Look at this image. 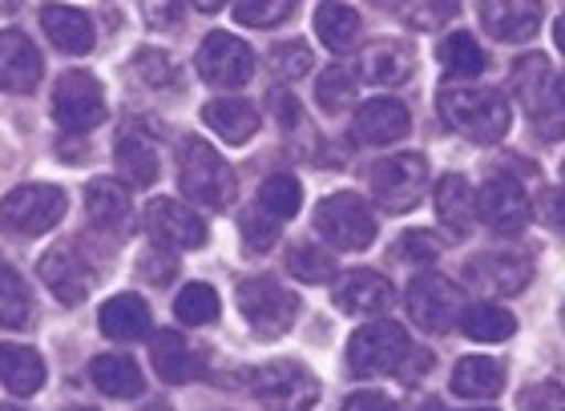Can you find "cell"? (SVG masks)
<instances>
[{"label": "cell", "mask_w": 565, "mask_h": 411, "mask_svg": "<svg viewBox=\"0 0 565 411\" xmlns=\"http://www.w3.org/2000/svg\"><path fill=\"white\" fill-rule=\"evenodd\" d=\"M199 12H218V9H226V0H190Z\"/></svg>", "instance_id": "cell-52"}, {"label": "cell", "mask_w": 565, "mask_h": 411, "mask_svg": "<svg viewBox=\"0 0 565 411\" xmlns=\"http://www.w3.org/2000/svg\"><path fill=\"white\" fill-rule=\"evenodd\" d=\"M303 206V186H299V177L291 174H271L267 182L259 186V210L275 223H291L295 214Z\"/></svg>", "instance_id": "cell-34"}, {"label": "cell", "mask_w": 565, "mask_h": 411, "mask_svg": "<svg viewBox=\"0 0 565 411\" xmlns=\"http://www.w3.org/2000/svg\"><path fill=\"white\" fill-rule=\"evenodd\" d=\"M530 214H533V206H530V198H525V190H521L518 177L497 174L477 190V218H481L493 235H521V230L530 226Z\"/></svg>", "instance_id": "cell-11"}, {"label": "cell", "mask_w": 565, "mask_h": 411, "mask_svg": "<svg viewBox=\"0 0 565 411\" xmlns=\"http://www.w3.org/2000/svg\"><path fill=\"white\" fill-rule=\"evenodd\" d=\"M0 383L12 396H33L45 388V359L33 347L21 343H0Z\"/></svg>", "instance_id": "cell-30"}, {"label": "cell", "mask_w": 565, "mask_h": 411, "mask_svg": "<svg viewBox=\"0 0 565 411\" xmlns=\"http://www.w3.org/2000/svg\"><path fill=\"white\" fill-rule=\"evenodd\" d=\"M238 311L259 339H279L299 318V294L275 279H247L238 282Z\"/></svg>", "instance_id": "cell-6"}, {"label": "cell", "mask_w": 565, "mask_h": 411, "mask_svg": "<svg viewBox=\"0 0 565 411\" xmlns=\"http://www.w3.org/2000/svg\"><path fill=\"white\" fill-rule=\"evenodd\" d=\"M199 73L202 82L218 85V89H243L255 73V53L235 33H211L199 45Z\"/></svg>", "instance_id": "cell-12"}, {"label": "cell", "mask_w": 565, "mask_h": 411, "mask_svg": "<svg viewBox=\"0 0 565 411\" xmlns=\"http://www.w3.org/2000/svg\"><path fill=\"white\" fill-rule=\"evenodd\" d=\"M174 318L186 327H206L218 318V291L206 282H186L174 299Z\"/></svg>", "instance_id": "cell-36"}, {"label": "cell", "mask_w": 565, "mask_h": 411, "mask_svg": "<svg viewBox=\"0 0 565 411\" xmlns=\"http://www.w3.org/2000/svg\"><path fill=\"white\" fill-rule=\"evenodd\" d=\"M146 411H170V408H166V403H158V408H146Z\"/></svg>", "instance_id": "cell-58"}, {"label": "cell", "mask_w": 565, "mask_h": 411, "mask_svg": "<svg viewBox=\"0 0 565 411\" xmlns=\"http://www.w3.org/2000/svg\"><path fill=\"white\" fill-rule=\"evenodd\" d=\"M554 41H557V48L565 53V12L557 17V24H554Z\"/></svg>", "instance_id": "cell-53"}, {"label": "cell", "mask_w": 565, "mask_h": 411, "mask_svg": "<svg viewBox=\"0 0 565 411\" xmlns=\"http://www.w3.org/2000/svg\"><path fill=\"white\" fill-rule=\"evenodd\" d=\"M316 235L335 250H367L376 242V214L355 194H331L316 206Z\"/></svg>", "instance_id": "cell-8"}, {"label": "cell", "mask_w": 565, "mask_h": 411, "mask_svg": "<svg viewBox=\"0 0 565 411\" xmlns=\"http://www.w3.org/2000/svg\"><path fill=\"white\" fill-rule=\"evenodd\" d=\"M243 235H247V250L263 255V250L275 247V238H279V223H275V218H267V214L255 206V210L243 218Z\"/></svg>", "instance_id": "cell-45"}, {"label": "cell", "mask_w": 565, "mask_h": 411, "mask_svg": "<svg viewBox=\"0 0 565 411\" xmlns=\"http://www.w3.org/2000/svg\"><path fill=\"white\" fill-rule=\"evenodd\" d=\"M469 411H493V408H469Z\"/></svg>", "instance_id": "cell-59"}, {"label": "cell", "mask_w": 565, "mask_h": 411, "mask_svg": "<svg viewBox=\"0 0 565 411\" xmlns=\"http://www.w3.org/2000/svg\"><path fill=\"white\" fill-rule=\"evenodd\" d=\"M436 57H440V65H445L452 77H481L484 65H489V57H484V48L472 41L469 33H452L445 36V45L436 48Z\"/></svg>", "instance_id": "cell-35"}, {"label": "cell", "mask_w": 565, "mask_h": 411, "mask_svg": "<svg viewBox=\"0 0 565 411\" xmlns=\"http://www.w3.org/2000/svg\"><path fill=\"white\" fill-rule=\"evenodd\" d=\"M287 271L299 282H331L335 279V259L323 247H316V242H299L287 255Z\"/></svg>", "instance_id": "cell-39"}, {"label": "cell", "mask_w": 565, "mask_h": 411, "mask_svg": "<svg viewBox=\"0 0 565 411\" xmlns=\"http://www.w3.org/2000/svg\"><path fill=\"white\" fill-rule=\"evenodd\" d=\"M178 186L194 206L206 210H226L238 194L231 162L202 138H186L178 145Z\"/></svg>", "instance_id": "cell-2"}, {"label": "cell", "mask_w": 565, "mask_h": 411, "mask_svg": "<svg viewBox=\"0 0 565 411\" xmlns=\"http://www.w3.org/2000/svg\"><path fill=\"white\" fill-rule=\"evenodd\" d=\"M413 69H416V53L404 41H392V36L367 45L364 57H360V82L384 85V89L413 82Z\"/></svg>", "instance_id": "cell-22"}, {"label": "cell", "mask_w": 565, "mask_h": 411, "mask_svg": "<svg viewBox=\"0 0 565 411\" xmlns=\"http://www.w3.org/2000/svg\"><path fill=\"white\" fill-rule=\"evenodd\" d=\"M513 97L521 109H530L533 126H542V118L550 113V61L530 53L513 65Z\"/></svg>", "instance_id": "cell-28"}, {"label": "cell", "mask_w": 565, "mask_h": 411, "mask_svg": "<svg viewBox=\"0 0 565 411\" xmlns=\"http://www.w3.org/2000/svg\"><path fill=\"white\" fill-rule=\"evenodd\" d=\"M416 411H448V408H445V403L428 400V403H420V408H416Z\"/></svg>", "instance_id": "cell-55"}, {"label": "cell", "mask_w": 565, "mask_h": 411, "mask_svg": "<svg viewBox=\"0 0 565 411\" xmlns=\"http://www.w3.org/2000/svg\"><path fill=\"white\" fill-rule=\"evenodd\" d=\"M436 223L445 226L448 242H465L472 235V223H477V194L460 174H445L436 182Z\"/></svg>", "instance_id": "cell-19"}, {"label": "cell", "mask_w": 565, "mask_h": 411, "mask_svg": "<svg viewBox=\"0 0 565 411\" xmlns=\"http://www.w3.org/2000/svg\"><path fill=\"white\" fill-rule=\"evenodd\" d=\"M102 335L118 343H134L141 335H150V306L141 294H114L106 306H102Z\"/></svg>", "instance_id": "cell-29"}, {"label": "cell", "mask_w": 565, "mask_h": 411, "mask_svg": "<svg viewBox=\"0 0 565 411\" xmlns=\"http://www.w3.org/2000/svg\"><path fill=\"white\" fill-rule=\"evenodd\" d=\"M134 73L141 77V85L162 89V85H170V77H174V65H170V57H166V53H153V48H146V53H138V57H134Z\"/></svg>", "instance_id": "cell-46"}, {"label": "cell", "mask_w": 565, "mask_h": 411, "mask_svg": "<svg viewBox=\"0 0 565 411\" xmlns=\"http://www.w3.org/2000/svg\"><path fill=\"white\" fill-rule=\"evenodd\" d=\"M267 106H271L275 121H279V126H287V130H291V126H299V118H303V113H299V101H295L287 89H271V94H267Z\"/></svg>", "instance_id": "cell-50"}, {"label": "cell", "mask_w": 565, "mask_h": 411, "mask_svg": "<svg viewBox=\"0 0 565 411\" xmlns=\"http://www.w3.org/2000/svg\"><path fill=\"white\" fill-rule=\"evenodd\" d=\"M202 121L231 145H247L259 133V109L243 97H214L202 106Z\"/></svg>", "instance_id": "cell-26"}, {"label": "cell", "mask_w": 565, "mask_h": 411, "mask_svg": "<svg viewBox=\"0 0 565 411\" xmlns=\"http://www.w3.org/2000/svg\"><path fill=\"white\" fill-rule=\"evenodd\" d=\"M542 0H481V24L493 41L521 45L542 29Z\"/></svg>", "instance_id": "cell-15"}, {"label": "cell", "mask_w": 565, "mask_h": 411, "mask_svg": "<svg viewBox=\"0 0 565 411\" xmlns=\"http://www.w3.org/2000/svg\"><path fill=\"white\" fill-rule=\"evenodd\" d=\"M53 121L65 133H89L106 121V89L94 73H61L57 85H53Z\"/></svg>", "instance_id": "cell-7"}, {"label": "cell", "mask_w": 565, "mask_h": 411, "mask_svg": "<svg viewBox=\"0 0 565 411\" xmlns=\"http://www.w3.org/2000/svg\"><path fill=\"white\" fill-rule=\"evenodd\" d=\"M562 182H565V165H562Z\"/></svg>", "instance_id": "cell-62"}, {"label": "cell", "mask_w": 565, "mask_h": 411, "mask_svg": "<svg viewBox=\"0 0 565 411\" xmlns=\"http://www.w3.org/2000/svg\"><path fill=\"white\" fill-rule=\"evenodd\" d=\"M150 359H153L158 379H166V383H194V379H202V371H206L202 351L186 335H178V331H158V335H153Z\"/></svg>", "instance_id": "cell-20"}, {"label": "cell", "mask_w": 565, "mask_h": 411, "mask_svg": "<svg viewBox=\"0 0 565 411\" xmlns=\"http://www.w3.org/2000/svg\"><path fill=\"white\" fill-rule=\"evenodd\" d=\"M36 271H41V282H45L49 291L57 294V303L82 306L85 299H89L94 279H89V267H85V259L73 247L45 250L41 262H36Z\"/></svg>", "instance_id": "cell-16"}, {"label": "cell", "mask_w": 565, "mask_h": 411, "mask_svg": "<svg viewBox=\"0 0 565 411\" xmlns=\"http://www.w3.org/2000/svg\"><path fill=\"white\" fill-rule=\"evenodd\" d=\"M367 182H372L376 206H384L388 214H408L428 190V162L424 153H392L372 165Z\"/></svg>", "instance_id": "cell-5"}, {"label": "cell", "mask_w": 565, "mask_h": 411, "mask_svg": "<svg viewBox=\"0 0 565 411\" xmlns=\"http://www.w3.org/2000/svg\"><path fill=\"white\" fill-rule=\"evenodd\" d=\"M562 323H565V306H562Z\"/></svg>", "instance_id": "cell-61"}, {"label": "cell", "mask_w": 565, "mask_h": 411, "mask_svg": "<svg viewBox=\"0 0 565 411\" xmlns=\"http://www.w3.org/2000/svg\"><path fill=\"white\" fill-rule=\"evenodd\" d=\"M141 17H146V24L150 29H174L178 21H182V4L178 0H141Z\"/></svg>", "instance_id": "cell-48"}, {"label": "cell", "mask_w": 565, "mask_h": 411, "mask_svg": "<svg viewBox=\"0 0 565 411\" xmlns=\"http://www.w3.org/2000/svg\"><path fill=\"white\" fill-rule=\"evenodd\" d=\"M537 214H542V223L554 226L557 235H565V190H545L537 198Z\"/></svg>", "instance_id": "cell-49"}, {"label": "cell", "mask_w": 565, "mask_h": 411, "mask_svg": "<svg viewBox=\"0 0 565 411\" xmlns=\"http://www.w3.org/2000/svg\"><path fill=\"white\" fill-rule=\"evenodd\" d=\"M392 299H396L392 282L376 271H348L335 282V306L352 318H380L392 306Z\"/></svg>", "instance_id": "cell-17"}, {"label": "cell", "mask_w": 565, "mask_h": 411, "mask_svg": "<svg viewBox=\"0 0 565 411\" xmlns=\"http://www.w3.org/2000/svg\"><path fill=\"white\" fill-rule=\"evenodd\" d=\"M65 218V190L29 182L0 198V230L12 238H36L49 235Z\"/></svg>", "instance_id": "cell-4"}, {"label": "cell", "mask_w": 565, "mask_h": 411, "mask_svg": "<svg viewBox=\"0 0 565 411\" xmlns=\"http://www.w3.org/2000/svg\"><path fill=\"white\" fill-rule=\"evenodd\" d=\"M340 411H396V400L384 396V391H355L343 400Z\"/></svg>", "instance_id": "cell-51"}, {"label": "cell", "mask_w": 565, "mask_h": 411, "mask_svg": "<svg viewBox=\"0 0 565 411\" xmlns=\"http://www.w3.org/2000/svg\"><path fill=\"white\" fill-rule=\"evenodd\" d=\"M138 267H141V279L153 282V286H166V282L174 279V271H178V267H174V255H170L166 247H153L150 255H141Z\"/></svg>", "instance_id": "cell-47"}, {"label": "cell", "mask_w": 565, "mask_h": 411, "mask_svg": "<svg viewBox=\"0 0 565 411\" xmlns=\"http://www.w3.org/2000/svg\"><path fill=\"white\" fill-rule=\"evenodd\" d=\"M295 0H235V21L247 29H275L291 17Z\"/></svg>", "instance_id": "cell-41"}, {"label": "cell", "mask_w": 565, "mask_h": 411, "mask_svg": "<svg viewBox=\"0 0 565 411\" xmlns=\"http://www.w3.org/2000/svg\"><path fill=\"white\" fill-rule=\"evenodd\" d=\"M436 255H440V238H433L428 230H408V235H401V242H396V259L416 262V267L436 262Z\"/></svg>", "instance_id": "cell-44"}, {"label": "cell", "mask_w": 565, "mask_h": 411, "mask_svg": "<svg viewBox=\"0 0 565 411\" xmlns=\"http://www.w3.org/2000/svg\"><path fill=\"white\" fill-rule=\"evenodd\" d=\"M408 355H413V339L404 335L401 323L376 318V323H364L348 339V371L355 379L392 376V371H401Z\"/></svg>", "instance_id": "cell-3"}, {"label": "cell", "mask_w": 565, "mask_h": 411, "mask_svg": "<svg viewBox=\"0 0 565 411\" xmlns=\"http://www.w3.org/2000/svg\"><path fill=\"white\" fill-rule=\"evenodd\" d=\"M85 218L102 230V235H126L134 223V206L130 194L121 190V182H109V177H97L85 186Z\"/></svg>", "instance_id": "cell-25"}, {"label": "cell", "mask_w": 565, "mask_h": 411, "mask_svg": "<svg viewBox=\"0 0 565 411\" xmlns=\"http://www.w3.org/2000/svg\"><path fill=\"white\" fill-rule=\"evenodd\" d=\"M460 12V0H408V24L420 33H433Z\"/></svg>", "instance_id": "cell-42"}, {"label": "cell", "mask_w": 565, "mask_h": 411, "mask_svg": "<svg viewBox=\"0 0 565 411\" xmlns=\"http://www.w3.org/2000/svg\"><path fill=\"white\" fill-rule=\"evenodd\" d=\"M41 29L70 57L94 53V41H97L94 21H89V12L73 9V4H41Z\"/></svg>", "instance_id": "cell-21"}, {"label": "cell", "mask_w": 565, "mask_h": 411, "mask_svg": "<svg viewBox=\"0 0 565 411\" xmlns=\"http://www.w3.org/2000/svg\"><path fill=\"white\" fill-rule=\"evenodd\" d=\"M501 383H505V371L489 355H465L448 379L452 396H460V400H493Z\"/></svg>", "instance_id": "cell-27"}, {"label": "cell", "mask_w": 565, "mask_h": 411, "mask_svg": "<svg viewBox=\"0 0 565 411\" xmlns=\"http://www.w3.org/2000/svg\"><path fill=\"white\" fill-rule=\"evenodd\" d=\"M408 315L420 331L428 335H448V331L460 323V311H465V294L452 279L436 271H424L408 282Z\"/></svg>", "instance_id": "cell-9"}, {"label": "cell", "mask_w": 565, "mask_h": 411, "mask_svg": "<svg viewBox=\"0 0 565 411\" xmlns=\"http://www.w3.org/2000/svg\"><path fill=\"white\" fill-rule=\"evenodd\" d=\"M41 73H45V61H41L33 41L17 29H4L0 33V89L4 94H33Z\"/></svg>", "instance_id": "cell-18"}, {"label": "cell", "mask_w": 565, "mask_h": 411, "mask_svg": "<svg viewBox=\"0 0 565 411\" xmlns=\"http://www.w3.org/2000/svg\"><path fill=\"white\" fill-rule=\"evenodd\" d=\"M408 130H413L408 106L396 101V97H372V101H364V106L355 109V138L367 141V145L401 141Z\"/></svg>", "instance_id": "cell-23"}, {"label": "cell", "mask_w": 565, "mask_h": 411, "mask_svg": "<svg viewBox=\"0 0 565 411\" xmlns=\"http://www.w3.org/2000/svg\"><path fill=\"white\" fill-rule=\"evenodd\" d=\"M33 311V299H29V286L12 267H0V327L17 331L24 327V318Z\"/></svg>", "instance_id": "cell-38"}, {"label": "cell", "mask_w": 565, "mask_h": 411, "mask_svg": "<svg viewBox=\"0 0 565 411\" xmlns=\"http://www.w3.org/2000/svg\"><path fill=\"white\" fill-rule=\"evenodd\" d=\"M73 411H94V408H73Z\"/></svg>", "instance_id": "cell-60"}, {"label": "cell", "mask_w": 565, "mask_h": 411, "mask_svg": "<svg viewBox=\"0 0 565 411\" xmlns=\"http://www.w3.org/2000/svg\"><path fill=\"white\" fill-rule=\"evenodd\" d=\"M250 391L271 411H307L319 400V379L295 359H275L250 371Z\"/></svg>", "instance_id": "cell-10"}, {"label": "cell", "mask_w": 565, "mask_h": 411, "mask_svg": "<svg viewBox=\"0 0 565 411\" xmlns=\"http://www.w3.org/2000/svg\"><path fill=\"white\" fill-rule=\"evenodd\" d=\"M460 331H465V339L472 343H505L513 331H518V318H513V311H505V306L497 303H472L460 311Z\"/></svg>", "instance_id": "cell-33"}, {"label": "cell", "mask_w": 565, "mask_h": 411, "mask_svg": "<svg viewBox=\"0 0 565 411\" xmlns=\"http://www.w3.org/2000/svg\"><path fill=\"white\" fill-rule=\"evenodd\" d=\"M440 121L448 130H457L460 138L477 141V145H493L509 133V97L489 85H448L436 97Z\"/></svg>", "instance_id": "cell-1"}, {"label": "cell", "mask_w": 565, "mask_h": 411, "mask_svg": "<svg viewBox=\"0 0 565 411\" xmlns=\"http://www.w3.org/2000/svg\"><path fill=\"white\" fill-rule=\"evenodd\" d=\"M521 411H565V388L554 379H542V383H530V388L518 396Z\"/></svg>", "instance_id": "cell-43"}, {"label": "cell", "mask_w": 565, "mask_h": 411, "mask_svg": "<svg viewBox=\"0 0 565 411\" xmlns=\"http://www.w3.org/2000/svg\"><path fill=\"white\" fill-rule=\"evenodd\" d=\"M89 379H94L97 391H106L114 400H134L146 388V379H141L138 364H134L130 355H97L94 364H89Z\"/></svg>", "instance_id": "cell-32"}, {"label": "cell", "mask_w": 565, "mask_h": 411, "mask_svg": "<svg viewBox=\"0 0 565 411\" xmlns=\"http://www.w3.org/2000/svg\"><path fill=\"white\" fill-rule=\"evenodd\" d=\"M557 101H562V106H565V77H562V82H557Z\"/></svg>", "instance_id": "cell-56"}, {"label": "cell", "mask_w": 565, "mask_h": 411, "mask_svg": "<svg viewBox=\"0 0 565 411\" xmlns=\"http://www.w3.org/2000/svg\"><path fill=\"white\" fill-rule=\"evenodd\" d=\"M367 4H376V9H408V0H367Z\"/></svg>", "instance_id": "cell-54"}, {"label": "cell", "mask_w": 565, "mask_h": 411, "mask_svg": "<svg viewBox=\"0 0 565 411\" xmlns=\"http://www.w3.org/2000/svg\"><path fill=\"white\" fill-rule=\"evenodd\" d=\"M465 279H469V286H477V291H484V294H518L530 286L533 259L509 247L481 250L477 259L465 262Z\"/></svg>", "instance_id": "cell-13"}, {"label": "cell", "mask_w": 565, "mask_h": 411, "mask_svg": "<svg viewBox=\"0 0 565 411\" xmlns=\"http://www.w3.org/2000/svg\"><path fill=\"white\" fill-rule=\"evenodd\" d=\"M316 101L323 113H343L355 101V73L348 65H328L316 77Z\"/></svg>", "instance_id": "cell-37"}, {"label": "cell", "mask_w": 565, "mask_h": 411, "mask_svg": "<svg viewBox=\"0 0 565 411\" xmlns=\"http://www.w3.org/2000/svg\"><path fill=\"white\" fill-rule=\"evenodd\" d=\"M146 230L153 247L166 250H202L206 247V223L174 198H153L146 210Z\"/></svg>", "instance_id": "cell-14"}, {"label": "cell", "mask_w": 565, "mask_h": 411, "mask_svg": "<svg viewBox=\"0 0 565 411\" xmlns=\"http://www.w3.org/2000/svg\"><path fill=\"white\" fill-rule=\"evenodd\" d=\"M267 65H271V73L279 77V82H299V77H307V73H311V65H316V53H311L303 41H287V45L271 48Z\"/></svg>", "instance_id": "cell-40"}, {"label": "cell", "mask_w": 565, "mask_h": 411, "mask_svg": "<svg viewBox=\"0 0 565 411\" xmlns=\"http://www.w3.org/2000/svg\"><path fill=\"white\" fill-rule=\"evenodd\" d=\"M114 165H118V174L126 186L134 190H146L158 182V145L146 130L138 126H126L118 133V145H114Z\"/></svg>", "instance_id": "cell-24"}, {"label": "cell", "mask_w": 565, "mask_h": 411, "mask_svg": "<svg viewBox=\"0 0 565 411\" xmlns=\"http://www.w3.org/2000/svg\"><path fill=\"white\" fill-rule=\"evenodd\" d=\"M360 33H364L360 12H352L348 4H340V0H323L316 9V36L331 53H352V48L360 45Z\"/></svg>", "instance_id": "cell-31"}, {"label": "cell", "mask_w": 565, "mask_h": 411, "mask_svg": "<svg viewBox=\"0 0 565 411\" xmlns=\"http://www.w3.org/2000/svg\"><path fill=\"white\" fill-rule=\"evenodd\" d=\"M0 411H24V408H17V403H4V408H0Z\"/></svg>", "instance_id": "cell-57"}]
</instances>
